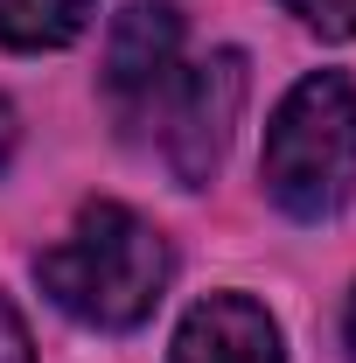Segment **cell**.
<instances>
[{
	"mask_svg": "<svg viewBox=\"0 0 356 363\" xmlns=\"http://www.w3.org/2000/svg\"><path fill=\"white\" fill-rule=\"evenodd\" d=\"M7 154H14V105L0 98V161H7Z\"/></svg>",
	"mask_w": 356,
	"mask_h": 363,
	"instance_id": "obj_9",
	"label": "cell"
},
{
	"mask_svg": "<svg viewBox=\"0 0 356 363\" xmlns=\"http://www.w3.org/2000/svg\"><path fill=\"white\" fill-rule=\"evenodd\" d=\"M168 272H175L168 238L126 203H84L70 238L35 259L43 294L84 328H140L168 294Z\"/></svg>",
	"mask_w": 356,
	"mask_h": 363,
	"instance_id": "obj_1",
	"label": "cell"
},
{
	"mask_svg": "<svg viewBox=\"0 0 356 363\" xmlns=\"http://www.w3.org/2000/svg\"><path fill=\"white\" fill-rule=\"evenodd\" d=\"M175 56H182V14L168 0H133L112 21V43H105V84H112V98L147 105L175 77Z\"/></svg>",
	"mask_w": 356,
	"mask_h": 363,
	"instance_id": "obj_4",
	"label": "cell"
},
{
	"mask_svg": "<svg viewBox=\"0 0 356 363\" xmlns=\"http://www.w3.org/2000/svg\"><path fill=\"white\" fill-rule=\"evenodd\" d=\"M0 363H35L28 357V328H21V315L0 301Z\"/></svg>",
	"mask_w": 356,
	"mask_h": 363,
	"instance_id": "obj_8",
	"label": "cell"
},
{
	"mask_svg": "<svg viewBox=\"0 0 356 363\" xmlns=\"http://www.w3.org/2000/svg\"><path fill=\"white\" fill-rule=\"evenodd\" d=\"M98 0H0V43L7 49H63L91 28Z\"/></svg>",
	"mask_w": 356,
	"mask_h": 363,
	"instance_id": "obj_6",
	"label": "cell"
},
{
	"mask_svg": "<svg viewBox=\"0 0 356 363\" xmlns=\"http://www.w3.org/2000/svg\"><path fill=\"white\" fill-rule=\"evenodd\" d=\"M147 105L161 119V154H168L175 182L203 189V182L217 175L223 147H230V126H238V105H245V56L238 49H217L196 70H175Z\"/></svg>",
	"mask_w": 356,
	"mask_h": 363,
	"instance_id": "obj_3",
	"label": "cell"
},
{
	"mask_svg": "<svg viewBox=\"0 0 356 363\" xmlns=\"http://www.w3.org/2000/svg\"><path fill=\"white\" fill-rule=\"evenodd\" d=\"M350 350H356V308H350Z\"/></svg>",
	"mask_w": 356,
	"mask_h": 363,
	"instance_id": "obj_10",
	"label": "cell"
},
{
	"mask_svg": "<svg viewBox=\"0 0 356 363\" xmlns=\"http://www.w3.org/2000/svg\"><path fill=\"white\" fill-rule=\"evenodd\" d=\"M168 363H287L279 350V328L259 301H245V294H210V301H196L189 321L175 328V350Z\"/></svg>",
	"mask_w": 356,
	"mask_h": 363,
	"instance_id": "obj_5",
	"label": "cell"
},
{
	"mask_svg": "<svg viewBox=\"0 0 356 363\" xmlns=\"http://www.w3.org/2000/svg\"><path fill=\"white\" fill-rule=\"evenodd\" d=\"M266 196L294 224H321L356 196V84L314 70L266 126Z\"/></svg>",
	"mask_w": 356,
	"mask_h": 363,
	"instance_id": "obj_2",
	"label": "cell"
},
{
	"mask_svg": "<svg viewBox=\"0 0 356 363\" xmlns=\"http://www.w3.org/2000/svg\"><path fill=\"white\" fill-rule=\"evenodd\" d=\"M287 14H301L314 35H356V0H287Z\"/></svg>",
	"mask_w": 356,
	"mask_h": 363,
	"instance_id": "obj_7",
	"label": "cell"
}]
</instances>
